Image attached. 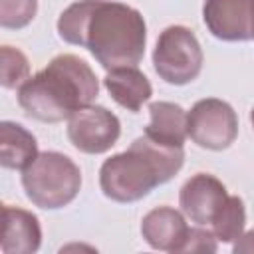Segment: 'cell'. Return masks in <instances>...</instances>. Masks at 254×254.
<instances>
[{"instance_id": "obj_1", "label": "cell", "mask_w": 254, "mask_h": 254, "mask_svg": "<svg viewBox=\"0 0 254 254\" xmlns=\"http://www.w3.org/2000/svg\"><path fill=\"white\" fill-rule=\"evenodd\" d=\"M64 42L87 48L103 69L137 65L147 44V26L139 10L111 0H77L58 18Z\"/></svg>"}, {"instance_id": "obj_2", "label": "cell", "mask_w": 254, "mask_h": 254, "mask_svg": "<svg viewBox=\"0 0 254 254\" xmlns=\"http://www.w3.org/2000/svg\"><path fill=\"white\" fill-rule=\"evenodd\" d=\"M97 93L99 81L89 64L73 54H60L18 87V105L32 119L60 123L91 105Z\"/></svg>"}, {"instance_id": "obj_3", "label": "cell", "mask_w": 254, "mask_h": 254, "mask_svg": "<svg viewBox=\"0 0 254 254\" xmlns=\"http://www.w3.org/2000/svg\"><path fill=\"white\" fill-rule=\"evenodd\" d=\"M183 147L161 145L147 135L137 137L129 149L103 161L99 187L115 202H137L155 187L169 183L183 167Z\"/></svg>"}, {"instance_id": "obj_4", "label": "cell", "mask_w": 254, "mask_h": 254, "mask_svg": "<svg viewBox=\"0 0 254 254\" xmlns=\"http://www.w3.org/2000/svg\"><path fill=\"white\" fill-rule=\"evenodd\" d=\"M22 187L34 206L58 210L77 196L81 189V171L67 155L44 151L22 171Z\"/></svg>"}, {"instance_id": "obj_5", "label": "cell", "mask_w": 254, "mask_h": 254, "mask_svg": "<svg viewBox=\"0 0 254 254\" xmlns=\"http://www.w3.org/2000/svg\"><path fill=\"white\" fill-rule=\"evenodd\" d=\"M204 54L187 26H169L159 34L153 50V67L157 75L171 85H187L194 81L202 69Z\"/></svg>"}, {"instance_id": "obj_6", "label": "cell", "mask_w": 254, "mask_h": 254, "mask_svg": "<svg viewBox=\"0 0 254 254\" xmlns=\"http://www.w3.org/2000/svg\"><path fill=\"white\" fill-rule=\"evenodd\" d=\"M187 131L194 145L208 151H222L238 137V115L230 103L204 97L187 113Z\"/></svg>"}, {"instance_id": "obj_7", "label": "cell", "mask_w": 254, "mask_h": 254, "mask_svg": "<svg viewBox=\"0 0 254 254\" xmlns=\"http://www.w3.org/2000/svg\"><path fill=\"white\" fill-rule=\"evenodd\" d=\"M121 135V123L103 105H85L67 119L69 143L87 155L107 153Z\"/></svg>"}, {"instance_id": "obj_8", "label": "cell", "mask_w": 254, "mask_h": 254, "mask_svg": "<svg viewBox=\"0 0 254 254\" xmlns=\"http://www.w3.org/2000/svg\"><path fill=\"white\" fill-rule=\"evenodd\" d=\"M226 187L208 173H196L192 175L179 192V204L183 214L198 224V226H212V222L222 212L226 200H228Z\"/></svg>"}, {"instance_id": "obj_9", "label": "cell", "mask_w": 254, "mask_h": 254, "mask_svg": "<svg viewBox=\"0 0 254 254\" xmlns=\"http://www.w3.org/2000/svg\"><path fill=\"white\" fill-rule=\"evenodd\" d=\"M202 20L222 42H248L254 28V0H204Z\"/></svg>"}, {"instance_id": "obj_10", "label": "cell", "mask_w": 254, "mask_h": 254, "mask_svg": "<svg viewBox=\"0 0 254 254\" xmlns=\"http://www.w3.org/2000/svg\"><path fill=\"white\" fill-rule=\"evenodd\" d=\"M190 226L185 216L173 206H157L141 220V234L145 242L161 252H183Z\"/></svg>"}, {"instance_id": "obj_11", "label": "cell", "mask_w": 254, "mask_h": 254, "mask_svg": "<svg viewBox=\"0 0 254 254\" xmlns=\"http://www.w3.org/2000/svg\"><path fill=\"white\" fill-rule=\"evenodd\" d=\"M42 244V226L36 214L20 206H2V238L4 254H34Z\"/></svg>"}, {"instance_id": "obj_12", "label": "cell", "mask_w": 254, "mask_h": 254, "mask_svg": "<svg viewBox=\"0 0 254 254\" xmlns=\"http://www.w3.org/2000/svg\"><path fill=\"white\" fill-rule=\"evenodd\" d=\"M103 85L111 99L131 113H137L153 95L151 81L141 69H137V65L109 69L103 77Z\"/></svg>"}, {"instance_id": "obj_13", "label": "cell", "mask_w": 254, "mask_h": 254, "mask_svg": "<svg viewBox=\"0 0 254 254\" xmlns=\"http://www.w3.org/2000/svg\"><path fill=\"white\" fill-rule=\"evenodd\" d=\"M151 121L145 127L149 139L169 145V147H183L189 131H187V111L173 101H153L149 105Z\"/></svg>"}, {"instance_id": "obj_14", "label": "cell", "mask_w": 254, "mask_h": 254, "mask_svg": "<svg viewBox=\"0 0 254 254\" xmlns=\"http://www.w3.org/2000/svg\"><path fill=\"white\" fill-rule=\"evenodd\" d=\"M38 157L36 137L20 123H0V165L12 171H24Z\"/></svg>"}, {"instance_id": "obj_15", "label": "cell", "mask_w": 254, "mask_h": 254, "mask_svg": "<svg viewBox=\"0 0 254 254\" xmlns=\"http://www.w3.org/2000/svg\"><path fill=\"white\" fill-rule=\"evenodd\" d=\"M244 224H246V208L240 196L230 194L222 212L218 214V218L212 222L210 230L214 232L218 242H236L242 232H244Z\"/></svg>"}, {"instance_id": "obj_16", "label": "cell", "mask_w": 254, "mask_h": 254, "mask_svg": "<svg viewBox=\"0 0 254 254\" xmlns=\"http://www.w3.org/2000/svg\"><path fill=\"white\" fill-rule=\"evenodd\" d=\"M0 83L6 89L20 87L30 77V62L24 52L12 46H2L0 50Z\"/></svg>"}, {"instance_id": "obj_17", "label": "cell", "mask_w": 254, "mask_h": 254, "mask_svg": "<svg viewBox=\"0 0 254 254\" xmlns=\"http://www.w3.org/2000/svg\"><path fill=\"white\" fill-rule=\"evenodd\" d=\"M38 12V0H0V26L6 30L26 28Z\"/></svg>"}, {"instance_id": "obj_18", "label": "cell", "mask_w": 254, "mask_h": 254, "mask_svg": "<svg viewBox=\"0 0 254 254\" xmlns=\"http://www.w3.org/2000/svg\"><path fill=\"white\" fill-rule=\"evenodd\" d=\"M218 240L212 230H204L202 226H194L189 230V236L185 240L183 252H216Z\"/></svg>"}, {"instance_id": "obj_19", "label": "cell", "mask_w": 254, "mask_h": 254, "mask_svg": "<svg viewBox=\"0 0 254 254\" xmlns=\"http://www.w3.org/2000/svg\"><path fill=\"white\" fill-rule=\"evenodd\" d=\"M232 250L236 254H252L254 252V228L248 232H242V236L234 242Z\"/></svg>"}, {"instance_id": "obj_20", "label": "cell", "mask_w": 254, "mask_h": 254, "mask_svg": "<svg viewBox=\"0 0 254 254\" xmlns=\"http://www.w3.org/2000/svg\"><path fill=\"white\" fill-rule=\"evenodd\" d=\"M250 123H252V127H254V107H252V111H250Z\"/></svg>"}, {"instance_id": "obj_21", "label": "cell", "mask_w": 254, "mask_h": 254, "mask_svg": "<svg viewBox=\"0 0 254 254\" xmlns=\"http://www.w3.org/2000/svg\"><path fill=\"white\" fill-rule=\"evenodd\" d=\"M252 40H254V28H252Z\"/></svg>"}]
</instances>
